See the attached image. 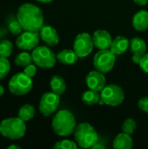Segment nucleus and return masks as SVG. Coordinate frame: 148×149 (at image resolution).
<instances>
[{
	"mask_svg": "<svg viewBox=\"0 0 148 149\" xmlns=\"http://www.w3.org/2000/svg\"><path fill=\"white\" fill-rule=\"evenodd\" d=\"M17 19L24 31H39L44 26V14L41 9L30 3H24L18 8Z\"/></svg>",
	"mask_w": 148,
	"mask_h": 149,
	"instance_id": "f257e3e1",
	"label": "nucleus"
},
{
	"mask_svg": "<svg viewBox=\"0 0 148 149\" xmlns=\"http://www.w3.org/2000/svg\"><path fill=\"white\" fill-rule=\"evenodd\" d=\"M77 127L74 115L69 110H60L51 121V127L56 134L60 137H68L74 134Z\"/></svg>",
	"mask_w": 148,
	"mask_h": 149,
	"instance_id": "f03ea898",
	"label": "nucleus"
},
{
	"mask_svg": "<svg viewBox=\"0 0 148 149\" xmlns=\"http://www.w3.org/2000/svg\"><path fill=\"white\" fill-rule=\"evenodd\" d=\"M75 141L82 148H91L99 141L95 128L87 122L79 123L74 131Z\"/></svg>",
	"mask_w": 148,
	"mask_h": 149,
	"instance_id": "7ed1b4c3",
	"label": "nucleus"
},
{
	"mask_svg": "<svg viewBox=\"0 0 148 149\" xmlns=\"http://www.w3.org/2000/svg\"><path fill=\"white\" fill-rule=\"evenodd\" d=\"M26 132L25 121L19 117L8 118L0 123V134L10 140H18L24 137Z\"/></svg>",
	"mask_w": 148,
	"mask_h": 149,
	"instance_id": "20e7f679",
	"label": "nucleus"
},
{
	"mask_svg": "<svg viewBox=\"0 0 148 149\" xmlns=\"http://www.w3.org/2000/svg\"><path fill=\"white\" fill-rule=\"evenodd\" d=\"M31 56L35 65L44 69L53 67L57 61V55L45 45H40L34 48Z\"/></svg>",
	"mask_w": 148,
	"mask_h": 149,
	"instance_id": "39448f33",
	"label": "nucleus"
},
{
	"mask_svg": "<svg viewBox=\"0 0 148 149\" xmlns=\"http://www.w3.org/2000/svg\"><path fill=\"white\" fill-rule=\"evenodd\" d=\"M124 91L118 85H107L100 91V104H106L110 107H117L124 101Z\"/></svg>",
	"mask_w": 148,
	"mask_h": 149,
	"instance_id": "423d86ee",
	"label": "nucleus"
},
{
	"mask_svg": "<svg viewBox=\"0 0 148 149\" xmlns=\"http://www.w3.org/2000/svg\"><path fill=\"white\" fill-rule=\"evenodd\" d=\"M33 86L31 77L27 76L24 72H18L15 74L9 81L10 92L17 96H22L28 93Z\"/></svg>",
	"mask_w": 148,
	"mask_h": 149,
	"instance_id": "0eeeda50",
	"label": "nucleus"
},
{
	"mask_svg": "<svg viewBox=\"0 0 148 149\" xmlns=\"http://www.w3.org/2000/svg\"><path fill=\"white\" fill-rule=\"evenodd\" d=\"M116 55L110 50H99L93 58V65L95 69L103 73L109 72L114 66Z\"/></svg>",
	"mask_w": 148,
	"mask_h": 149,
	"instance_id": "6e6552de",
	"label": "nucleus"
},
{
	"mask_svg": "<svg viewBox=\"0 0 148 149\" xmlns=\"http://www.w3.org/2000/svg\"><path fill=\"white\" fill-rule=\"evenodd\" d=\"M94 47L92 37L86 32L79 33L76 36L73 43V50L79 58L87 57L92 52Z\"/></svg>",
	"mask_w": 148,
	"mask_h": 149,
	"instance_id": "1a4fd4ad",
	"label": "nucleus"
},
{
	"mask_svg": "<svg viewBox=\"0 0 148 149\" xmlns=\"http://www.w3.org/2000/svg\"><path fill=\"white\" fill-rule=\"evenodd\" d=\"M59 100H60V95L55 93L52 91L44 93L41 97L38 105V109L40 113L46 117L53 114L58 107Z\"/></svg>",
	"mask_w": 148,
	"mask_h": 149,
	"instance_id": "9d476101",
	"label": "nucleus"
},
{
	"mask_svg": "<svg viewBox=\"0 0 148 149\" xmlns=\"http://www.w3.org/2000/svg\"><path fill=\"white\" fill-rule=\"evenodd\" d=\"M39 35L40 34H38V31H25L24 32L20 33V35L17 38L16 45L21 50H33L39 43Z\"/></svg>",
	"mask_w": 148,
	"mask_h": 149,
	"instance_id": "9b49d317",
	"label": "nucleus"
},
{
	"mask_svg": "<svg viewBox=\"0 0 148 149\" xmlns=\"http://www.w3.org/2000/svg\"><path fill=\"white\" fill-rule=\"evenodd\" d=\"M85 82L89 89L100 92L106 85V79L105 73L97 70L90 72L85 78Z\"/></svg>",
	"mask_w": 148,
	"mask_h": 149,
	"instance_id": "f8f14e48",
	"label": "nucleus"
},
{
	"mask_svg": "<svg viewBox=\"0 0 148 149\" xmlns=\"http://www.w3.org/2000/svg\"><path fill=\"white\" fill-rule=\"evenodd\" d=\"M130 50L133 53V61L135 64H139L141 58L147 53L146 42L139 37L133 38L130 40Z\"/></svg>",
	"mask_w": 148,
	"mask_h": 149,
	"instance_id": "ddd939ff",
	"label": "nucleus"
},
{
	"mask_svg": "<svg viewBox=\"0 0 148 149\" xmlns=\"http://www.w3.org/2000/svg\"><path fill=\"white\" fill-rule=\"evenodd\" d=\"M94 46L99 50L110 49L113 38L111 34L106 30H97L92 35Z\"/></svg>",
	"mask_w": 148,
	"mask_h": 149,
	"instance_id": "4468645a",
	"label": "nucleus"
},
{
	"mask_svg": "<svg viewBox=\"0 0 148 149\" xmlns=\"http://www.w3.org/2000/svg\"><path fill=\"white\" fill-rule=\"evenodd\" d=\"M40 38L49 46H55L59 43V36L57 31L49 25L43 26L39 31Z\"/></svg>",
	"mask_w": 148,
	"mask_h": 149,
	"instance_id": "2eb2a0df",
	"label": "nucleus"
},
{
	"mask_svg": "<svg viewBox=\"0 0 148 149\" xmlns=\"http://www.w3.org/2000/svg\"><path fill=\"white\" fill-rule=\"evenodd\" d=\"M130 46V41L124 36H118L113 39L110 50L115 55H121L126 52Z\"/></svg>",
	"mask_w": 148,
	"mask_h": 149,
	"instance_id": "dca6fc26",
	"label": "nucleus"
},
{
	"mask_svg": "<svg viewBox=\"0 0 148 149\" xmlns=\"http://www.w3.org/2000/svg\"><path fill=\"white\" fill-rule=\"evenodd\" d=\"M133 26L138 31H144L148 29L147 10H140L133 16Z\"/></svg>",
	"mask_w": 148,
	"mask_h": 149,
	"instance_id": "f3484780",
	"label": "nucleus"
},
{
	"mask_svg": "<svg viewBox=\"0 0 148 149\" xmlns=\"http://www.w3.org/2000/svg\"><path fill=\"white\" fill-rule=\"evenodd\" d=\"M79 56L74 52V50H68L65 49L60 51L57 54V59L58 62L65 65H74L78 61Z\"/></svg>",
	"mask_w": 148,
	"mask_h": 149,
	"instance_id": "a211bd4d",
	"label": "nucleus"
},
{
	"mask_svg": "<svg viewBox=\"0 0 148 149\" xmlns=\"http://www.w3.org/2000/svg\"><path fill=\"white\" fill-rule=\"evenodd\" d=\"M133 146V141L130 134L122 133L119 134L113 141V148L115 149H131Z\"/></svg>",
	"mask_w": 148,
	"mask_h": 149,
	"instance_id": "6ab92c4d",
	"label": "nucleus"
},
{
	"mask_svg": "<svg viewBox=\"0 0 148 149\" xmlns=\"http://www.w3.org/2000/svg\"><path fill=\"white\" fill-rule=\"evenodd\" d=\"M50 86L52 92L58 95L64 94L66 89V83L65 79L59 75H54L51 77L50 81Z\"/></svg>",
	"mask_w": 148,
	"mask_h": 149,
	"instance_id": "aec40b11",
	"label": "nucleus"
},
{
	"mask_svg": "<svg viewBox=\"0 0 148 149\" xmlns=\"http://www.w3.org/2000/svg\"><path fill=\"white\" fill-rule=\"evenodd\" d=\"M100 100V93L99 92L89 89L82 94V102L88 106H93Z\"/></svg>",
	"mask_w": 148,
	"mask_h": 149,
	"instance_id": "412c9836",
	"label": "nucleus"
},
{
	"mask_svg": "<svg viewBox=\"0 0 148 149\" xmlns=\"http://www.w3.org/2000/svg\"><path fill=\"white\" fill-rule=\"evenodd\" d=\"M35 113L36 111L33 106L30 104H25L20 107L17 113V117H19L24 121H29L34 117Z\"/></svg>",
	"mask_w": 148,
	"mask_h": 149,
	"instance_id": "4be33fe9",
	"label": "nucleus"
},
{
	"mask_svg": "<svg viewBox=\"0 0 148 149\" xmlns=\"http://www.w3.org/2000/svg\"><path fill=\"white\" fill-rule=\"evenodd\" d=\"M32 61L33 60H32L31 53H29L27 52H20L19 54L17 55L14 63H15L16 65H19V66H22V67H25L28 65L31 64Z\"/></svg>",
	"mask_w": 148,
	"mask_h": 149,
	"instance_id": "5701e85b",
	"label": "nucleus"
},
{
	"mask_svg": "<svg viewBox=\"0 0 148 149\" xmlns=\"http://www.w3.org/2000/svg\"><path fill=\"white\" fill-rule=\"evenodd\" d=\"M13 52V45L8 39H3L0 41V57L9 58Z\"/></svg>",
	"mask_w": 148,
	"mask_h": 149,
	"instance_id": "b1692460",
	"label": "nucleus"
},
{
	"mask_svg": "<svg viewBox=\"0 0 148 149\" xmlns=\"http://www.w3.org/2000/svg\"><path fill=\"white\" fill-rule=\"evenodd\" d=\"M136 127H137V124H136V121L135 120L132 119V118H128L126 119L124 122H123V125H122V131L126 134H133L135 130H136Z\"/></svg>",
	"mask_w": 148,
	"mask_h": 149,
	"instance_id": "393cba45",
	"label": "nucleus"
},
{
	"mask_svg": "<svg viewBox=\"0 0 148 149\" xmlns=\"http://www.w3.org/2000/svg\"><path fill=\"white\" fill-rule=\"evenodd\" d=\"M10 71V64L7 58L0 57V79L5 78Z\"/></svg>",
	"mask_w": 148,
	"mask_h": 149,
	"instance_id": "a878e982",
	"label": "nucleus"
},
{
	"mask_svg": "<svg viewBox=\"0 0 148 149\" xmlns=\"http://www.w3.org/2000/svg\"><path fill=\"white\" fill-rule=\"evenodd\" d=\"M78 148V144L76 141H72L70 140H63L56 142L54 145V149H76Z\"/></svg>",
	"mask_w": 148,
	"mask_h": 149,
	"instance_id": "bb28decb",
	"label": "nucleus"
},
{
	"mask_svg": "<svg viewBox=\"0 0 148 149\" xmlns=\"http://www.w3.org/2000/svg\"><path fill=\"white\" fill-rule=\"evenodd\" d=\"M9 30L10 31L14 34V35H17V34H20L22 32V26L20 24V23L18 22L17 19H15L13 21H11L10 24H9Z\"/></svg>",
	"mask_w": 148,
	"mask_h": 149,
	"instance_id": "cd10ccee",
	"label": "nucleus"
},
{
	"mask_svg": "<svg viewBox=\"0 0 148 149\" xmlns=\"http://www.w3.org/2000/svg\"><path fill=\"white\" fill-rule=\"evenodd\" d=\"M138 107L141 111L148 113V97H143L140 99L138 101Z\"/></svg>",
	"mask_w": 148,
	"mask_h": 149,
	"instance_id": "c85d7f7f",
	"label": "nucleus"
},
{
	"mask_svg": "<svg viewBox=\"0 0 148 149\" xmlns=\"http://www.w3.org/2000/svg\"><path fill=\"white\" fill-rule=\"evenodd\" d=\"M24 72L27 76L32 78L33 76H35V74H36V72H37V67H36L35 65L30 64V65H28L27 66L24 67Z\"/></svg>",
	"mask_w": 148,
	"mask_h": 149,
	"instance_id": "c756f323",
	"label": "nucleus"
},
{
	"mask_svg": "<svg viewBox=\"0 0 148 149\" xmlns=\"http://www.w3.org/2000/svg\"><path fill=\"white\" fill-rule=\"evenodd\" d=\"M140 67L143 70L144 72L148 73V52L146 53L140 59V63H139Z\"/></svg>",
	"mask_w": 148,
	"mask_h": 149,
	"instance_id": "7c9ffc66",
	"label": "nucleus"
},
{
	"mask_svg": "<svg viewBox=\"0 0 148 149\" xmlns=\"http://www.w3.org/2000/svg\"><path fill=\"white\" fill-rule=\"evenodd\" d=\"M134 3L138 5L143 6V5H147L148 3V0H133Z\"/></svg>",
	"mask_w": 148,
	"mask_h": 149,
	"instance_id": "2f4dec72",
	"label": "nucleus"
},
{
	"mask_svg": "<svg viewBox=\"0 0 148 149\" xmlns=\"http://www.w3.org/2000/svg\"><path fill=\"white\" fill-rule=\"evenodd\" d=\"M92 148H93V149H105L106 148L103 146V145H101V144H99L98 142L95 144V145H93V147Z\"/></svg>",
	"mask_w": 148,
	"mask_h": 149,
	"instance_id": "473e14b6",
	"label": "nucleus"
},
{
	"mask_svg": "<svg viewBox=\"0 0 148 149\" xmlns=\"http://www.w3.org/2000/svg\"><path fill=\"white\" fill-rule=\"evenodd\" d=\"M8 149H20V147L19 146H17V145H10V146H9Z\"/></svg>",
	"mask_w": 148,
	"mask_h": 149,
	"instance_id": "72a5a7b5",
	"label": "nucleus"
},
{
	"mask_svg": "<svg viewBox=\"0 0 148 149\" xmlns=\"http://www.w3.org/2000/svg\"><path fill=\"white\" fill-rule=\"evenodd\" d=\"M4 93V88L2 85H0V97Z\"/></svg>",
	"mask_w": 148,
	"mask_h": 149,
	"instance_id": "f704fd0d",
	"label": "nucleus"
},
{
	"mask_svg": "<svg viewBox=\"0 0 148 149\" xmlns=\"http://www.w3.org/2000/svg\"><path fill=\"white\" fill-rule=\"evenodd\" d=\"M37 1H38V2H40V3H48L52 2L53 0H37Z\"/></svg>",
	"mask_w": 148,
	"mask_h": 149,
	"instance_id": "c9c22d12",
	"label": "nucleus"
}]
</instances>
